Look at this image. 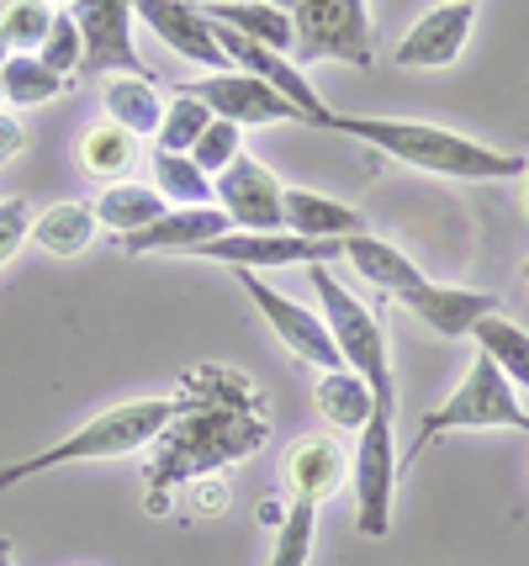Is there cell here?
Masks as SVG:
<instances>
[{"mask_svg": "<svg viewBox=\"0 0 529 566\" xmlns=\"http://www.w3.org/2000/svg\"><path fill=\"white\" fill-rule=\"evenodd\" d=\"M70 17L80 22V38H85L80 80H96V74H144V80H154V70L133 43V0H75Z\"/></svg>", "mask_w": 529, "mask_h": 566, "instance_id": "obj_11", "label": "cell"}, {"mask_svg": "<svg viewBox=\"0 0 529 566\" xmlns=\"http://www.w3.org/2000/svg\"><path fill=\"white\" fill-rule=\"evenodd\" d=\"M472 345L529 397V334L519 323L508 318V313H493V318H482L477 328H472Z\"/></svg>", "mask_w": 529, "mask_h": 566, "instance_id": "obj_25", "label": "cell"}, {"mask_svg": "<svg viewBox=\"0 0 529 566\" xmlns=\"http://www.w3.org/2000/svg\"><path fill=\"white\" fill-rule=\"evenodd\" d=\"M154 191L170 201V207H212V180L197 170L191 154H170V148H154Z\"/></svg>", "mask_w": 529, "mask_h": 566, "instance_id": "obj_28", "label": "cell"}, {"mask_svg": "<svg viewBox=\"0 0 529 566\" xmlns=\"http://www.w3.org/2000/svg\"><path fill=\"white\" fill-rule=\"evenodd\" d=\"M398 434L392 413H371V423L355 434L350 455V497H355V530L366 541L392 535V497H398Z\"/></svg>", "mask_w": 529, "mask_h": 566, "instance_id": "obj_7", "label": "cell"}, {"mask_svg": "<svg viewBox=\"0 0 529 566\" xmlns=\"http://www.w3.org/2000/svg\"><path fill=\"white\" fill-rule=\"evenodd\" d=\"M186 381H197L207 392H186L180 419L154 440L149 455V493H170L180 482H197L212 471H228L250 461L260 444L271 440L265 419V397L233 370H191Z\"/></svg>", "mask_w": 529, "mask_h": 566, "instance_id": "obj_1", "label": "cell"}, {"mask_svg": "<svg viewBox=\"0 0 529 566\" xmlns=\"http://www.w3.org/2000/svg\"><path fill=\"white\" fill-rule=\"evenodd\" d=\"M202 11L212 22L233 27V32H244V38H254V43H265V49H276V53L297 49V27L271 0H202Z\"/></svg>", "mask_w": 529, "mask_h": 566, "instance_id": "obj_20", "label": "cell"}, {"mask_svg": "<svg viewBox=\"0 0 529 566\" xmlns=\"http://www.w3.org/2000/svg\"><path fill=\"white\" fill-rule=\"evenodd\" d=\"M313 127H324V133H345V138H355V144L377 148V154L398 159V165H408V170L440 175V180H514V175L529 170L525 154L477 144V138H466V133L440 127V123L366 117V112H334V106H324Z\"/></svg>", "mask_w": 529, "mask_h": 566, "instance_id": "obj_2", "label": "cell"}, {"mask_svg": "<svg viewBox=\"0 0 529 566\" xmlns=\"http://www.w3.org/2000/svg\"><path fill=\"white\" fill-rule=\"evenodd\" d=\"M313 397H318L324 423L339 429V434H360L371 423V413H377V397L355 370H318V392Z\"/></svg>", "mask_w": 529, "mask_h": 566, "instance_id": "obj_24", "label": "cell"}, {"mask_svg": "<svg viewBox=\"0 0 529 566\" xmlns=\"http://www.w3.org/2000/svg\"><path fill=\"white\" fill-rule=\"evenodd\" d=\"M228 503H233V493H228L223 471H212V476H197V482H191V509H197V518H223Z\"/></svg>", "mask_w": 529, "mask_h": 566, "instance_id": "obj_35", "label": "cell"}, {"mask_svg": "<svg viewBox=\"0 0 529 566\" xmlns=\"http://www.w3.org/2000/svg\"><path fill=\"white\" fill-rule=\"evenodd\" d=\"M38 59H43L49 70H59L64 80H80V70H85V38H80V22L70 17V11H59V17H53Z\"/></svg>", "mask_w": 529, "mask_h": 566, "instance_id": "obj_33", "label": "cell"}, {"mask_svg": "<svg viewBox=\"0 0 529 566\" xmlns=\"http://www.w3.org/2000/svg\"><path fill=\"white\" fill-rule=\"evenodd\" d=\"M223 233H233L223 207H170L159 222L138 228V233H123L117 244L127 254H197L202 244L223 239Z\"/></svg>", "mask_w": 529, "mask_h": 566, "instance_id": "obj_17", "label": "cell"}, {"mask_svg": "<svg viewBox=\"0 0 529 566\" xmlns=\"http://www.w3.org/2000/svg\"><path fill=\"white\" fill-rule=\"evenodd\" d=\"M27 148V127H22V117L11 112V106H0V165H11L17 154Z\"/></svg>", "mask_w": 529, "mask_h": 566, "instance_id": "obj_36", "label": "cell"}, {"mask_svg": "<svg viewBox=\"0 0 529 566\" xmlns=\"http://www.w3.org/2000/svg\"><path fill=\"white\" fill-rule=\"evenodd\" d=\"M403 313L434 328L440 339H472V328L482 318H493V313H504V302L493 292H472V286H440V281H419V286H408L403 296H392Z\"/></svg>", "mask_w": 529, "mask_h": 566, "instance_id": "obj_15", "label": "cell"}, {"mask_svg": "<svg viewBox=\"0 0 529 566\" xmlns=\"http://www.w3.org/2000/svg\"><path fill=\"white\" fill-rule=\"evenodd\" d=\"M339 482H350V455L334 434H307L281 455V493L286 503H313L324 509L339 493Z\"/></svg>", "mask_w": 529, "mask_h": 566, "instance_id": "obj_16", "label": "cell"}, {"mask_svg": "<svg viewBox=\"0 0 529 566\" xmlns=\"http://www.w3.org/2000/svg\"><path fill=\"white\" fill-rule=\"evenodd\" d=\"M96 233H102V222H96V207H85V201H53L43 207V218H32V244L59 260H80L96 244Z\"/></svg>", "mask_w": 529, "mask_h": 566, "instance_id": "obj_21", "label": "cell"}, {"mask_svg": "<svg viewBox=\"0 0 529 566\" xmlns=\"http://www.w3.org/2000/svg\"><path fill=\"white\" fill-rule=\"evenodd\" d=\"M519 271H525V286H529V254H525V265H519Z\"/></svg>", "mask_w": 529, "mask_h": 566, "instance_id": "obj_40", "label": "cell"}, {"mask_svg": "<svg viewBox=\"0 0 529 566\" xmlns=\"http://www.w3.org/2000/svg\"><path fill=\"white\" fill-rule=\"evenodd\" d=\"M472 27H477V6L472 0H445L398 38L392 64H403V70H451L461 49H466V38H472Z\"/></svg>", "mask_w": 529, "mask_h": 566, "instance_id": "obj_13", "label": "cell"}, {"mask_svg": "<svg viewBox=\"0 0 529 566\" xmlns=\"http://www.w3.org/2000/svg\"><path fill=\"white\" fill-rule=\"evenodd\" d=\"M281 6L292 27H297V70L318 64V59H339L350 70H371V17L366 0H271Z\"/></svg>", "mask_w": 529, "mask_h": 566, "instance_id": "obj_6", "label": "cell"}, {"mask_svg": "<svg viewBox=\"0 0 529 566\" xmlns=\"http://www.w3.org/2000/svg\"><path fill=\"white\" fill-rule=\"evenodd\" d=\"M53 17H59V11H53L49 0H0V38H6V49L38 53L43 38H49Z\"/></svg>", "mask_w": 529, "mask_h": 566, "instance_id": "obj_29", "label": "cell"}, {"mask_svg": "<svg viewBox=\"0 0 529 566\" xmlns=\"http://www.w3.org/2000/svg\"><path fill=\"white\" fill-rule=\"evenodd\" d=\"M0 566H17V551H11V541H0Z\"/></svg>", "mask_w": 529, "mask_h": 566, "instance_id": "obj_37", "label": "cell"}, {"mask_svg": "<svg viewBox=\"0 0 529 566\" xmlns=\"http://www.w3.org/2000/svg\"><path fill=\"white\" fill-rule=\"evenodd\" d=\"M313 275V292H318V313H324L328 334L339 345V360L345 370H355L371 397H377V413H392L398 419V376H392V349H387V318L371 313L355 292L339 286V275L328 265H307Z\"/></svg>", "mask_w": 529, "mask_h": 566, "instance_id": "obj_4", "label": "cell"}, {"mask_svg": "<svg viewBox=\"0 0 529 566\" xmlns=\"http://www.w3.org/2000/svg\"><path fill=\"white\" fill-rule=\"evenodd\" d=\"M0 106H6V91H0Z\"/></svg>", "mask_w": 529, "mask_h": 566, "instance_id": "obj_42", "label": "cell"}, {"mask_svg": "<svg viewBox=\"0 0 529 566\" xmlns=\"http://www.w3.org/2000/svg\"><path fill=\"white\" fill-rule=\"evenodd\" d=\"M133 22H144L165 49L180 53V59H191V64H202L207 74L228 70L202 0H133Z\"/></svg>", "mask_w": 529, "mask_h": 566, "instance_id": "obj_14", "label": "cell"}, {"mask_svg": "<svg viewBox=\"0 0 529 566\" xmlns=\"http://www.w3.org/2000/svg\"><path fill=\"white\" fill-rule=\"evenodd\" d=\"M27 239H32V201L6 197L0 201V265H11Z\"/></svg>", "mask_w": 529, "mask_h": 566, "instance_id": "obj_34", "label": "cell"}, {"mask_svg": "<svg viewBox=\"0 0 529 566\" xmlns=\"http://www.w3.org/2000/svg\"><path fill=\"white\" fill-rule=\"evenodd\" d=\"M106 117L133 138H154L165 123V96L144 74H106Z\"/></svg>", "mask_w": 529, "mask_h": 566, "instance_id": "obj_22", "label": "cell"}, {"mask_svg": "<svg viewBox=\"0 0 529 566\" xmlns=\"http://www.w3.org/2000/svg\"><path fill=\"white\" fill-rule=\"evenodd\" d=\"M75 80H64L59 70H49L38 53H11L6 70H0V91H6V106L11 112H27V106H49L70 91Z\"/></svg>", "mask_w": 529, "mask_h": 566, "instance_id": "obj_26", "label": "cell"}, {"mask_svg": "<svg viewBox=\"0 0 529 566\" xmlns=\"http://www.w3.org/2000/svg\"><path fill=\"white\" fill-rule=\"evenodd\" d=\"M197 260H212V265H228V271H286V265H334L345 260V239L339 244H324V239H297V233H244L233 228L223 239L197 249Z\"/></svg>", "mask_w": 529, "mask_h": 566, "instance_id": "obj_9", "label": "cell"}, {"mask_svg": "<svg viewBox=\"0 0 529 566\" xmlns=\"http://www.w3.org/2000/svg\"><path fill=\"white\" fill-rule=\"evenodd\" d=\"M239 154H244V127L223 123V117H212V123H207V133L191 144V159H197V170H202L207 180H218V175H223Z\"/></svg>", "mask_w": 529, "mask_h": 566, "instance_id": "obj_32", "label": "cell"}, {"mask_svg": "<svg viewBox=\"0 0 529 566\" xmlns=\"http://www.w3.org/2000/svg\"><path fill=\"white\" fill-rule=\"evenodd\" d=\"M281 228L297 233V239H324V244H339V239H355L366 233V218L345 207V201L324 197V191H303V186H286L281 197Z\"/></svg>", "mask_w": 529, "mask_h": 566, "instance_id": "obj_18", "label": "cell"}, {"mask_svg": "<svg viewBox=\"0 0 529 566\" xmlns=\"http://www.w3.org/2000/svg\"><path fill=\"white\" fill-rule=\"evenodd\" d=\"M180 91L207 101V112L223 117V123H233V127H281V123L307 127V117L292 106V101L281 96V91H271L265 80L244 74V70L202 74V80H191V85H180Z\"/></svg>", "mask_w": 529, "mask_h": 566, "instance_id": "obj_10", "label": "cell"}, {"mask_svg": "<svg viewBox=\"0 0 529 566\" xmlns=\"http://www.w3.org/2000/svg\"><path fill=\"white\" fill-rule=\"evenodd\" d=\"M6 59H11V49H6V38H0V70H6Z\"/></svg>", "mask_w": 529, "mask_h": 566, "instance_id": "obj_38", "label": "cell"}, {"mask_svg": "<svg viewBox=\"0 0 529 566\" xmlns=\"http://www.w3.org/2000/svg\"><path fill=\"white\" fill-rule=\"evenodd\" d=\"M525 222H529V170H525Z\"/></svg>", "mask_w": 529, "mask_h": 566, "instance_id": "obj_39", "label": "cell"}, {"mask_svg": "<svg viewBox=\"0 0 529 566\" xmlns=\"http://www.w3.org/2000/svg\"><path fill=\"white\" fill-rule=\"evenodd\" d=\"M233 281L244 286V296L254 302V313L271 323V334L281 339V349H286L292 360H307V366H318V370H345L324 313H313V307H303L297 296L276 292L271 281H260L254 271H233Z\"/></svg>", "mask_w": 529, "mask_h": 566, "instance_id": "obj_8", "label": "cell"}, {"mask_svg": "<svg viewBox=\"0 0 529 566\" xmlns=\"http://www.w3.org/2000/svg\"><path fill=\"white\" fill-rule=\"evenodd\" d=\"M49 6H75V0H49Z\"/></svg>", "mask_w": 529, "mask_h": 566, "instance_id": "obj_41", "label": "cell"}, {"mask_svg": "<svg viewBox=\"0 0 529 566\" xmlns=\"http://www.w3.org/2000/svg\"><path fill=\"white\" fill-rule=\"evenodd\" d=\"M170 212V201L159 197L154 186H133V180H117V186H106L102 197H96V222L112 228L117 239L123 233H138V228H149Z\"/></svg>", "mask_w": 529, "mask_h": 566, "instance_id": "obj_27", "label": "cell"}, {"mask_svg": "<svg viewBox=\"0 0 529 566\" xmlns=\"http://www.w3.org/2000/svg\"><path fill=\"white\" fill-rule=\"evenodd\" d=\"M466 429H514V434H529L525 397H519V387H514L487 355H477L472 370H466V381H461L434 413L419 419V434H413V444L398 455V467H413L429 444H440L445 434H466Z\"/></svg>", "mask_w": 529, "mask_h": 566, "instance_id": "obj_5", "label": "cell"}, {"mask_svg": "<svg viewBox=\"0 0 529 566\" xmlns=\"http://www.w3.org/2000/svg\"><path fill=\"white\" fill-rule=\"evenodd\" d=\"M345 265H350L366 286H377L381 296H403L408 286L424 281V271L408 260L403 249L377 239V233H355V239H345Z\"/></svg>", "mask_w": 529, "mask_h": 566, "instance_id": "obj_19", "label": "cell"}, {"mask_svg": "<svg viewBox=\"0 0 529 566\" xmlns=\"http://www.w3.org/2000/svg\"><path fill=\"white\" fill-rule=\"evenodd\" d=\"M207 123H212L207 101H197V96H186V91H180L176 101H165V123H159V133H154V148L191 154V144L207 133Z\"/></svg>", "mask_w": 529, "mask_h": 566, "instance_id": "obj_31", "label": "cell"}, {"mask_svg": "<svg viewBox=\"0 0 529 566\" xmlns=\"http://www.w3.org/2000/svg\"><path fill=\"white\" fill-rule=\"evenodd\" d=\"M318 541V509L313 503H286L276 524V545H271V566H307Z\"/></svg>", "mask_w": 529, "mask_h": 566, "instance_id": "obj_30", "label": "cell"}, {"mask_svg": "<svg viewBox=\"0 0 529 566\" xmlns=\"http://www.w3.org/2000/svg\"><path fill=\"white\" fill-rule=\"evenodd\" d=\"M133 165H138V138L117 127L112 117L102 123H91L80 133V170L106 180V186H117V180H133Z\"/></svg>", "mask_w": 529, "mask_h": 566, "instance_id": "obj_23", "label": "cell"}, {"mask_svg": "<svg viewBox=\"0 0 529 566\" xmlns=\"http://www.w3.org/2000/svg\"><path fill=\"white\" fill-rule=\"evenodd\" d=\"M281 197H286V186H281L276 170L260 165L254 154H239V159L212 180V207H223L228 222L244 228V233H276Z\"/></svg>", "mask_w": 529, "mask_h": 566, "instance_id": "obj_12", "label": "cell"}, {"mask_svg": "<svg viewBox=\"0 0 529 566\" xmlns=\"http://www.w3.org/2000/svg\"><path fill=\"white\" fill-rule=\"evenodd\" d=\"M180 408H186V397H138V402H123V408H106V413H96L91 423H80L75 434H64V440L49 444V450L0 467V493L17 488V482L43 476V471L85 467V461H127V455L149 450V444L180 419Z\"/></svg>", "mask_w": 529, "mask_h": 566, "instance_id": "obj_3", "label": "cell"}]
</instances>
